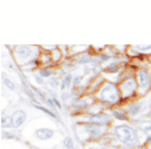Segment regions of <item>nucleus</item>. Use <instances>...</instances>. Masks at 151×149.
Masks as SVG:
<instances>
[{
	"instance_id": "nucleus-1",
	"label": "nucleus",
	"mask_w": 151,
	"mask_h": 149,
	"mask_svg": "<svg viewBox=\"0 0 151 149\" xmlns=\"http://www.w3.org/2000/svg\"><path fill=\"white\" fill-rule=\"evenodd\" d=\"M114 133L120 142L125 145L131 146L137 143V132L133 127L129 125H118L114 127Z\"/></svg>"
},
{
	"instance_id": "nucleus-2",
	"label": "nucleus",
	"mask_w": 151,
	"mask_h": 149,
	"mask_svg": "<svg viewBox=\"0 0 151 149\" xmlns=\"http://www.w3.org/2000/svg\"><path fill=\"white\" fill-rule=\"evenodd\" d=\"M120 94L119 90L115 85L113 84H107L102 88L101 93H100V98L102 101L106 102L109 104H114L119 100Z\"/></svg>"
},
{
	"instance_id": "nucleus-3",
	"label": "nucleus",
	"mask_w": 151,
	"mask_h": 149,
	"mask_svg": "<svg viewBox=\"0 0 151 149\" xmlns=\"http://www.w3.org/2000/svg\"><path fill=\"white\" fill-rule=\"evenodd\" d=\"M90 123L94 124V125L103 126V125H109L111 123V117L107 114H93L90 116L89 118Z\"/></svg>"
},
{
	"instance_id": "nucleus-4",
	"label": "nucleus",
	"mask_w": 151,
	"mask_h": 149,
	"mask_svg": "<svg viewBox=\"0 0 151 149\" xmlns=\"http://www.w3.org/2000/svg\"><path fill=\"white\" fill-rule=\"evenodd\" d=\"M85 131L89 134V137L92 139H98L104 134V129L101 126L94 125L92 123H88L84 125Z\"/></svg>"
},
{
	"instance_id": "nucleus-5",
	"label": "nucleus",
	"mask_w": 151,
	"mask_h": 149,
	"mask_svg": "<svg viewBox=\"0 0 151 149\" xmlns=\"http://www.w3.org/2000/svg\"><path fill=\"white\" fill-rule=\"evenodd\" d=\"M136 88H137V84H136L135 80L134 79H129L128 81H125L122 85H121V93H122L123 97L128 98L136 91Z\"/></svg>"
},
{
	"instance_id": "nucleus-6",
	"label": "nucleus",
	"mask_w": 151,
	"mask_h": 149,
	"mask_svg": "<svg viewBox=\"0 0 151 149\" xmlns=\"http://www.w3.org/2000/svg\"><path fill=\"white\" fill-rule=\"evenodd\" d=\"M26 120V113L23 110H16L11 115V125L13 128L20 127Z\"/></svg>"
},
{
	"instance_id": "nucleus-7",
	"label": "nucleus",
	"mask_w": 151,
	"mask_h": 149,
	"mask_svg": "<svg viewBox=\"0 0 151 149\" xmlns=\"http://www.w3.org/2000/svg\"><path fill=\"white\" fill-rule=\"evenodd\" d=\"M14 53L17 57L18 60H26V58H30L33 53V50L30 46L27 45H18L15 46V50H14Z\"/></svg>"
},
{
	"instance_id": "nucleus-8",
	"label": "nucleus",
	"mask_w": 151,
	"mask_h": 149,
	"mask_svg": "<svg viewBox=\"0 0 151 149\" xmlns=\"http://www.w3.org/2000/svg\"><path fill=\"white\" fill-rule=\"evenodd\" d=\"M53 132L52 129L50 128H40L36 129L35 131V137L40 140H48V139L53 137Z\"/></svg>"
},
{
	"instance_id": "nucleus-9",
	"label": "nucleus",
	"mask_w": 151,
	"mask_h": 149,
	"mask_svg": "<svg viewBox=\"0 0 151 149\" xmlns=\"http://www.w3.org/2000/svg\"><path fill=\"white\" fill-rule=\"evenodd\" d=\"M138 84L141 88H144L149 84V74L146 70H139L138 72Z\"/></svg>"
},
{
	"instance_id": "nucleus-10",
	"label": "nucleus",
	"mask_w": 151,
	"mask_h": 149,
	"mask_svg": "<svg viewBox=\"0 0 151 149\" xmlns=\"http://www.w3.org/2000/svg\"><path fill=\"white\" fill-rule=\"evenodd\" d=\"M141 110H142V105H141V103H135L131 105L128 108V114L130 116H136V115L140 113Z\"/></svg>"
},
{
	"instance_id": "nucleus-11",
	"label": "nucleus",
	"mask_w": 151,
	"mask_h": 149,
	"mask_svg": "<svg viewBox=\"0 0 151 149\" xmlns=\"http://www.w3.org/2000/svg\"><path fill=\"white\" fill-rule=\"evenodd\" d=\"M1 127L2 128H9L12 127L11 125V117H9L8 115L2 113L1 115Z\"/></svg>"
},
{
	"instance_id": "nucleus-12",
	"label": "nucleus",
	"mask_w": 151,
	"mask_h": 149,
	"mask_svg": "<svg viewBox=\"0 0 151 149\" xmlns=\"http://www.w3.org/2000/svg\"><path fill=\"white\" fill-rule=\"evenodd\" d=\"M72 82H73V81H72V75L68 74L64 78V80H63L62 85H60V90H62V91H65V89H68V88L70 86Z\"/></svg>"
},
{
	"instance_id": "nucleus-13",
	"label": "nucleus",
	"mask_w": 151,
	"mask_h": 149,
	"mask_svg": "<svg viewBox=\"0 0 151 149\" xmlns=\"http://www.w3.org/2000/svg\"><path fill=\"white\" fill-rule=\"evenodd\" d=\"M112 114H113V117L115 119L119 121H127L128 120V117L127 115L125 113H123L122 111H118V110H114L113 112H112Z\"/></svg>"
},
{
	"instance_id": "nucleus-14",
	"label": "nucleus",
	"mask_w": 151,
	"mask_h": 149,
	"mask_svg": "<svg viewBox=\"0 0 151 149\" xmlns=\"http://www.w3.org/2000/svg\"><path fill=\"white\" fill-rule=\"evenodd\" d=\"M72 106L75 109H85L88 106V104L85 100H76V101L73 102Z\"/></svg>"
},
{
	"instance_id": "nucleus-15",
	"label": "nucleus",
	"mask_w": 151,
	"mask_h": 149,
	"mask_svg": "<svg viewBox=\"0 0 151 149\" xmlns=\"http://www.w3.org/2000/svg\"><path fill=\"white\" fill-rule=\"evenodd\" d=\"M64 146L65 149H76L74 141H73V139L70 138V136H67V137L64 139Z\"/></svg>"
},
{
	"instance_id": "nucleus-16",
	"label": "nucleus",
	"mask_w": 151,
	"mask_h": 149,
	"mask_svg": "<svg viewBox=\"0 0 151 149\" xmlns=\"http://www.w3.org/2000/svg\"><path fill=\"white\" fill-rule=\"evenodd\" d=\"M35 107L36 109H38V110H40V111H42L43 113H45L47 115H48V116L52 117V118H57V115H55V113H52V112L50 111V110L45 108V107H41V106H40V105H35Z\"/></svg>"
},
{
	"instance_id": "nucleus-17",
	"label": "nucleus",
	"mask_w": 151,
	"mask_h": 149,
	"mask_svg": "<svg viewBox=\"0 0 151 149\" xmlns=\"http://www.w3.org/2000/svg\"><path fill=\"white\" fill-rule=\"evenodd\" d=\"M3 83L9 90H11V91H14V90H15V85H14V83L12 82L11 80L6 79V78H3Z\"/></svg>"
},
{
	"instance_id": "nucleus-18",
	"label": "nucleus",
	"mask_w": 151,
	"mask_h": 149,
	"mask_svg": "<svg viewBox=\"0 0 151 149\" xmlns=\"http://www.w3.org/2000/svg\"><path fill=\"white\" fill-rule=\"evenodd\" d=\"M52 75V71H48L47 69H41L40 71V77H41V78H48Z\"/></svg>"
},
{
	"instance_id": "nucleus-19",
	"label": "nucleus",
	"mask_w": 151,
	"mask_h": 149,
	"mask_svg": "<svg viewBox=\"0 0 151 149\" xmlns=\"http://www.w3.org/2000/svg\"><path fill=\"white\" fill-rule=\"evenodd\" d=\"M91 62H95V58H89V57H81L78 60L79 63H91Z\"/></svg>"
},
{
	"instance_id": "nucleus-20",
	"label": "nucleus",
	"mask_w": 151,
	"mask_h": 149,
	"mask_svg": "<svg viewBox=\"0 0 151 149\" xmlns=\"http://www.w3.org/2000/svg\"><path fill=\"white\" fill-rule=\"evenodd\" d=\"M50 87H52V88H57L58 86V77H52V78H50Z\"/></svg>"
},
{
	"instance_id": "nucleus-21",
	"label": "nucleus",
	"mask_w": 151,
	"mask_h": 149,
	"mask_svg": "<svg viewBox=\"0 0 151 149\" xmlns=\"http://www.w3.org/2000/svg\"><path fill=\"white\" fill-rule=\"evenodd\" d=\"M82 80H83L82 76H75L74 80H73V84H74V86H79V85L81 84Z\"/></svg>"
},
{
	"instance_id": "nucleus-22",
	"label": "nucleus",
	"mask_w": 151,
	"mask_h": 149,
	"mask_svg": "<svg viewBox=\"0 0 151 149\" xmlns=\"http://www.w3.org/2000/svg\"><path fill=\"white\" fill-rule=\"evenodd\" d=\"M107 70H108V72H110V73H116L117 71L119 70V67L118 66H116V65H110L108 68H107Z\"/></svg>"
},
{
	"instance_id": "nucleus-23",
	"label": "nucleus",
	"mask_w": 151,
	"mask_h": 149,
	"mask_svg": "<svg viewBox=\"0 0 151 149\" xmlns=\"http://www.w3.org/2000/svg\"><path fill=\"white\" fill-rule=\"evenodd\" d=\"M135 48H138L139 50H143V52H145V50H151V45H135Z\"/></svg>"
},
{
	"instance_id": "nucleus-24",
	"label": "nucleus",
	"mask_w": 151,
	"mask_h": 149,
	"mask_svg": "<svg viewBox=\"0 0 151 149\" xmlns=\"http://www.w3.org/2000/svg\"><path fill=\"white\" fill-rule=\"evenodd\" d=\"M100 60H103V62H106V60H110V57L107 55H104V53H101V55H100Z\"/></svg>"
},
{
	"instance_id": "nucleus-25",
	"label": "nucleus",
	"mask_w": 151,
	"mask_h": 149,
	"mask_svg": "<svg viewBox=\"0 0 151 149\" xmlns=\"http://www.w3.org/2000/svg\"><path fill=\"white\" fill-rule=\"evenodd\" d=\"M52 101H53V103H55V107H58V109H62V105H60V102L58 101V99H55V98H53Z\"/></svg>"
},
{
	"instance_id": "nucleus-26",
	"label": "nucleus",
	"mask_w": 151,
	"mask_h": 149,
	"mask_svg": "<svg viewBox=\"0 0 151 149\" xmlns=\"http://www.w3.org/2000/svg\"><path fill=\"white\" fill-rule=\"evenodd\" d=\"M142 131L144 132V133H149L151 131V125L150 126H146L144 128H142Z\"/></svg>"
},
{
	"instance_id": "nucleus-27",
	"label": "nucleus",
	"mask_w": 151,
	"mask_h": 149,
	"mask_svg": "<svg viewBox=\"0 0 151 149\" xmlns=\"http://www.w3.org/2000/svg\"><path fill=\"white\" fill-rule=\"evenodd\" d=\"M35 79H36V82H37L40 85L43 84V80H42V78H41V77H35Z\"/></svg>"
},
{
	"instance_id": "nucleus-28",
	"label": "nucleus",
	"mask_w": 151,
	"mask_h": 149,
	"mask_svg": "<svg viewBox=\"0 0 151 149\" xmlns=\"http://www.w3.org/2000/svg\"><path fill=\"white\" fill-rule=\"evenodd\" d=\"M62 97H63V100H64V101H67V100L69 99L70 95H69V94H65V93H64V94L62 95Z\"/></svg>"
},
{
	"instance_id": "nucleus-29",
	"label": "nucleus",
	"mask_w": 151,
	"mask_h": 149,
	"mask_svg": "<svg viewBox=\"0 0 151 149\" xmlns=\"http://www.w3.org/2000/svg\"><path fill=\"white\" fill-rule=\"evenodd\" d=\"M47 104L50 105V107H55V103H53V101H52V100L47 99Z\"/></svg>"
},
{
	"instance_id": "nucleus-30",
	"label": "nucleus",
	"mask_w": 151,
	"mask_h": 149,
	"mask_svg": "<svg viewBox=\"0 0 151 149\" xmlns=\"http://www.w3.org/2000/svg\"><path fill=\"white\" fill-rule=\"evenodd\" d=\"M146 142H151V135L147 136V138H146Z\"/></svg>"
},
{
	"instance_id": "nucleus-31",
	"label": "nucleus",
	"mask_w": 151,
	"mask_h": 149,
	"mask_svg": "<svg viewBox=\"0 0 151 149\" xmlns=\"http://www.w3.org/2000/svg\"><path fill=\"white\" fill-rule=\"evenodd\" d=\"M101 149H115V148H112V147H103Z\"/></svg>"
}]
</instances>
